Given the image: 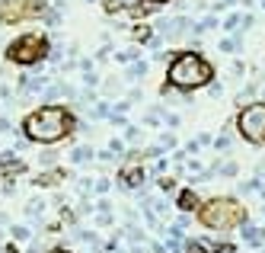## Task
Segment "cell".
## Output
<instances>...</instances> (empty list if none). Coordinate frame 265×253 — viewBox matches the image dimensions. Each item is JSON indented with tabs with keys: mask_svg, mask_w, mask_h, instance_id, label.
<instances>
[{
	"mask_svg": "<svg viewBox=\"0 0 265 253\" xmlns=\"http://www.w3.org/2000/svg\"><path fill=\"white\" fill-rule=\"evenodd\" d=\"M70 128H74V115L64 106H42L23 119L26 138L35 145H54L64 135H70Z\"/></svg>",
	"mask_w": 265,
	"mask_h": 253,
	"instance_id": "6da1fadb",
	"label": "cell"
},
{
	"mask_svg": "<svg viewBox=\"0 0 265 253\" xmlns=\"http://www.w3.org/2000/svg\"><path fill=\"white\" fill-rule=\"evenodd\" d=\"M211 77H214V68L195 52H179L173 61H169V71H166L169 87H176V90H182V93L205 87Z\"/></svg>",
	"mask_w": 265,
	"mask_h": 253,
	"instance_id": "7a4b0ae2",
	"label": "cell"
},
{
	"mask_svg": "<svg viewBox=\"0 0 265 253\" xmlns=\"http://www.w3.org/2000/svg\"><path fill=\"white\" fill-rule=\"evenodd\" d=\"M198 221L211 231H230L236 224L246 221V212L240 208L236 199H227V196H217V199H208L198 212Z\"/></svg>",
	"mask_w": 265,
	"mask_h": 253,
	"instance_id": "3957f363",
	"label": "cell"
},
{
	"mask_svg": "<svg viewBox=\"0 0 265 253\" xmlns=\"http://www.w3.org/2000/svg\"><path fill=\"white\" fill-rule=\"evenodd\" d=\"M42 58H48V38L45 36L26 32V36L13 38V42L7 45V61H13V64L29 68V64H38Z\"/></svg>",
	"mask_w": 265,
	"mask_h": 253,
	"instance_id": "277c9868",
	"label": "cell"
},
{
	"mask_svg": "<svg viewBox=\"0 0 265 253\" xmlns=\"http://www.w3.org/2000/svg\"><path fill=\"white\" fill-rule=\"evenodd\" d=\"M236 128L249 145H262L265 141V103H249L236 115Z\"/></svg>",
	"mask_w": 265,
	"mask_h": 253,
	"instance_id": "5b68a950",
	"label": "cell"
},
{
	"mask_svg": "<svg viewBox=\"0 0 265 253\" xmlns=\"http://www.w3.org/2000/svg\"><path fill=\"white\" fill-rule=\"evenodd\" d=\"M185 29H195V19H189V16H169V19H160L157 23V32L160 38H182L185 36Z\"/></svg>",
	"mask_w": 265,
	"mask_h": 253,
	"instance_id": "8992f818",
	"label": "cell"
},
{
	"mask_svg": "<svg viewBox=\"0 0 265 253\" xmlns=\"http://www.w3.org/2000/svg\"><path fill=\"white\" fill-rule=\"evenodd\" d=\"M26 170V163L23 161H16V154H3V180H7V183H13V177H19V173H23Z\"/></svg>",
	"mask_w": 265,
	"mask_h": 253,
	"instance_id": "52a82bcc",
	"label": "cell"
},
{
	"mask_svg": "<svg viewBox=\"0 0 265 253\" xmlns=\"http://www.w3.org/2000/svg\"><path fill=\"white\" fill-rule=\"evenodd\" d=\"M121 183L128 186V189H137V186L144 183V170H141V167H134V163L121 167Z\"/></svg>",
	"mask_w": 265,
	"mask_h": 253,
	"instance_id": "ba28073f",
	"label": "cell"
},
{
	"mask_svg": "<svg viewBox=\"0 0 265 253\" xmlns=\"http://www.w3.org/2000/svg\"><path fill=\"white\" fill-rule=\"evenodd\" d=\"M220 250V244H214V240H189L185 244V253H214Z\"/></svg>",
	"mask_w": 265,
	"mask_h": 253,
	"instance_id": "9c48e42d",
	"label": "cell"
},
{
	"mask_svg": "<svg viewBox=\"0 0 265 253\" xmlns=\"http://www.w3.org/2000/svg\"><path fill=\"white\" fill-rule=\"evenodd\" d=\"M61 180H64L61 170H45V173H38V177H35V186H58Z\"/></svg>",
	"mask_w": 265,
	"mask_h": 253,
	"instance_id": "30bf717a",
	"label": "cell"
},
{
	"mask_svg": "<svg viewBox=\"0 0 265 253\" xmlns=\"http://www.w3.org/2000/svg\"><path fill=\"white\" fill-rule=\"evenodd\" d=\"M243 240L259 244V240H262V228H256V224H249V221H243Z\"/></svg>",
	"mask_w": 265,
	"mask_h": 253,
	"instance_id": "8fae6325",
	"label": "cell"
},
{
	"mask_svg": "<svg viewBox=\"0 0 265 253\" xmlns=\"http://www.w3.org/2000/svg\"><path fill=\"white\" fill-rule=\"evenodd\" d=\"M93 157V147H74V151H70V161L74 163H86Z\"/></svg>",
	"mask_w": 265,
	"mask_h": 253,
	"instance_id": "7c38bea8",
	"label": "cell"
},
{
	"mask_svg": "<svg viewBox=\"0 0 265 253\" xmlns=\"http://www.w3.org/2000/svg\"><path fill=\"white\" fill-rule=\"evenodd\" d=\"M192 205H198V196H195V189H185L179 196V208H185V212H189Z\"/></svg>",
	"mask_w": 265,
	"mask_h": 253,
	"instance_id": "4fadbf2b",
	"label": "cell"
},
{
	"mask_svg": "<svg viewBox=\"0 0 265 253\" xmlns=\"http://www.w3.org/2000/svg\"><path fill=\"white\" fill-rule=\"evenodd\" d=\"M147 74V61H131L128 68V80H137V77H144Z\"/></svg>",
	"mask_w": 265,
	"mask_h": 253,
	"instance_id": "5bb4252c",
	"label": "cell"
},
{
	"mask_svg": "<svg viewBox=\"0 0 265 253\" xmlns=\"http://www.w3.org/2000/svg\"><path fill=\"white\" fill-rule=\"evenodd\" d=\"M45 208H48V205H45V202H38V199H32V202H29V208H26V212H29V215H32V218H42V215H45Z\"/></svg>",
	"mask_w": 265,
	"mask_h": 253,
	"instance_id": "9a60e30c",
	"label": "cell"
},
{
	"mask_svg": "<svg viewBox=\"0 0 265 253\" xmlns=\"http://www.w3.org/2000/svg\"><path fill=\"white\" fill-rule=\"evenodd\" d=\"M109 115H112L109 103H96V109H93V119H109Z\"/></svg>",
	"mask_w": 265,
	"mask_h": 253,
	"instance_id": "2e32d148",
	"label": "cell"
},
{
	"mask_svg": "<svg viewBox=\"0 0 265 253\" xmlns=\"http://www.w3.org/2000/svg\"><path fill=\"white\" fill-rule=\"evenodd\" d=\"M10 234H13V240H29V228H23V224H13Z\"/></svg>",
	"mask_w": 265,
	"mask_h": 253,
	"instance_id": "e0dca14e",
	"label": "cell"
},
{
	"mask_svg": "<svg viewBox=\"0 0 265 253\" xmlns=\"http://www.w3.org/2000/svg\"><path fill=\"white\" fill-rule=\"evenodd\" d=\"M217 173H220V177H236V163H233V161L220 163V167H217Z\"/></svg>",
	"mask_w": 265,
	"mask_h": 253,
	"instance_id": "ac0fdd59",
	"label": "cell"
},
{
	"mask_svg": "<svg viewBox=\"0 0 265 253\" xmlns=\"http://www.w3.org/2000/svg\"><path fill=\"white\" fill-rule=\"evenodd\" d=\"M240 16H243V13H230L227 23H224V29H227V32H236V26H240Z\"/></svg>",
	"mask_w": 265,
	"mask_h": 253,
	"instance_id": "d6986e66",
	"label": "cell"
},
{
	"mask_svg": "<svg viewBox=\"0 0 265 253\" xmlns=\"http://www.w3.org/2000/svg\"><path fill=\"white\" fill-rule=\"evenodd\" d=\"M54 161H58V154H54V151H45L42 157H38V163H42V167H54Z\"/></svg>",
	"mask_w": 265,
	"mask_h": 253,
	"instance_id": "ffe728a7",
	"label": "cell"
},
{
	"mask_svg": "<svg viewBox=\"0 0 265 253\" xmlns=\"http://www.w3.org/2000/svg\"><path fill=\"white\" fill-rule=\"evenodd\" d=\"M102 3H106V13H118V10L125 7L121 0H102Z\"/></svg>",
	"mask_w": 265,
	"mask_h": 253,
	"instance_id": "44dd1931",
	"label": "cell"
},
{
	"mask_svg": "<svg viewBox=\"0 0 265 253\" xmlns=\"http://www.w3.org/2000/svg\"><path fill=\"white\" fill-rule=\"evenodd\" d=\"M137 138H141V131L134 125H125V141H137Z\"/></svg>",
	"mask_w": 265,
	"mask_h": 253,
	"instance_id": "7402d4cb",
	"label": "cell"
},
{
	"mask_svg": "<svg viewBox=\"0 0 265 253\" xmlns=\"http://www.w3.org/2000/svg\"><path fill=\"white\" fill-rule=\"evenodd\" d=\"M160 189H163V192H176V180L163 177V180H160Z\"/></svg>",
	"mask_w": 265,
	"mask_h": 253,
	"instance_id": "603a6c76",
	"label": "cell"
},
{
	"mask_svg": "<svg viewBox=\"0 0 265 253\" xmlns=\"http://www.w3.org/2000/svg\"><path fill=\"white\" fill-rule=\"evenodd\" d=\"M214 147H217V151H227V147H230V135H220V138L214 141Z\"/></svg>",
	"mask_w": 265,
	"mask_h": 253,
	"instance_id": "cb8c5ba5",
	"label": "cell"
},
{
	"mask_svg": "<svg viewBox=\"0 0 265 253\" xmlns=\"http://www.w3.org/2000/svg\"><path fill=\"white\" fill-rule=\"evenodd\" d=\"M96 192H99V196H106V192H109V180H96Z\"/></svg>",
	"mask_w": 265,
	"mask_h": 253,
	"instance_id": "d4e9b609",
	"label": "cell"
},
{
	"mask_svg": "<svg viewBox=\"0 0 265 253\" xmlns=\"http://www.w3.org/2000/svg\"><path fill=\"white\" fill-rule=\"evenodd\" d=\"M96 224H112V215H109V212H99V218H96Z\"/></svg>",
	"mask_w": 265,
	"mask_h": 253,
	"instance_id": "484cf974",
	"label": "cell"
},
{
	"mask_svg": "<svg viewBox=\"0 0 265 253\" xmlns=\"http://www.w3.org/2000/svg\"><path fill=\"white\" fill-rule=\"evenodd\" d=\"M220 48H224V52H233L236 42H233V38H224V42H220Z\"/></svg>",
	"mask_w": 265,
	"mask_h": 253,
	"instance_id": "4316f807",
	"label": "cell"
},
{
	"mask_svg": "<svg viewBox=\"0 0 265 253\" xmlns=\"http://www.w3.org/2000/svg\"><path fill=\"white\" fill-rule=\"evenodd\" d=\"M160 145H163V147H173L176 138H173V135H163V138H160Z\"/></svg>",
	"mask_w": 265,
	"mask_h": 253,
	"instance_id": "83f0119b",
	"label": "cell"
},
{
	"mask_svg": "<svg viewBox=\"0 0 265 253\" xmlns=\"http://www.w3.org/2000/svg\"><path fill=\"white\" fill-rule=\"evenodd\" d=\"M121 147H125V145H121V141H118V138H115V141H109V151H112V154H115V151H118V154H121Z\"/></svg>",
	"mask_w": 265,
	"mask_h": 253,
	"instance_id": "f1b7e54d",
	"label": "cell"
},
{
	"mask_svg": "<svg viewBox=\"0 0 265 253\" xmlns=\"http://www.w3.org/2000/svg\"><path fill=\"white\" fill-rule=\"evenodd\" d=\"M0 131H10V119H7V115H0Z\"/></svg>",
	"mask_w": 265,
	"mask_h": 253,
	"instance_id": "f546056e",
	"label": "cell"
},
{
	"mask_svg": "<svg viewBox=\"0 0 265 253\" xmlns=\"http://www.w3.org/2000/svg\"><path fill=\"white\" fill-rule=\"evenodd\" d=\"M48 253H70V250H61V247H54V250H48Z\"/></svg>",
	"mask_w": 265,
	"mask_h": 253,
	"instance_id": "4dcf8cb0",
	"label": "cell"
},
{
	"mask_svg": "<svg viewBox=\"0 0 265 253\" xmlns=\"http://www.w3.org/2000/svg\"><path fill=\"white\" fill-rule=\"evenodd\" d=\"M147 3H157V7H160V3H163V0H147Z\"/></svg>",
	"mask_w": 265,
	"mask_h": 253,
	"instance_id": "1f68e13d",
	"label": "cell"
},
{
	"mask_svg": "<svg viewBox=\"0 0 265 253\" xmlns=\"http://www.w3.org/2000/svg\"><path fill=\"white\" fill-rule=\"evenodd\" d=\"M262 7H265V0H262Z\"/></svg>",
	"mask_w": 265,
	"mask_h": 253,
	"instance_id": "d6a6232c",
	"label": "cell"
}]
</instances>
